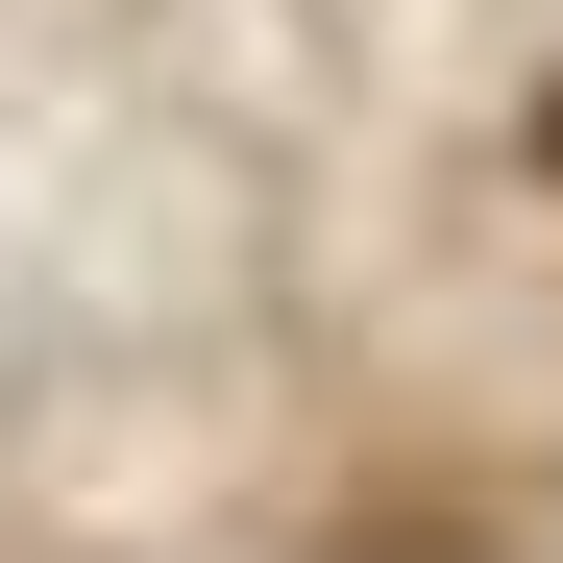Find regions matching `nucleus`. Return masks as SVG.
<instances>
[{
  "label": "nucleus",
  "instance_id": "f257e3e1",
  "mask_svg": "<svg viewBox=\"0 0 563 563\" xmlns=\"http://www.w3.org/2000/svg\"><path fill=\"white\" fill-rule=\"evenodd\" d=\"M539 172H563V99H539Z\"/></svg>",
  "mask_w": 563,
  "mask_h": 563
}]
</instances>
